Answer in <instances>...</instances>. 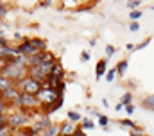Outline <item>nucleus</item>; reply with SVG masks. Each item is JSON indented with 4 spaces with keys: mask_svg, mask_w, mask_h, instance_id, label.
<instances>
[{
    "mask_svg": "<svg viewBox=\"0 0 154 136\" xmlns=\"http://www.w3.org/2000/svg\"><path fill=\"white\" fill-rule=\"evenodd\" d=\"M9 43H11V41H9L5 36H0V48H2V47H7Z\"/></svg>",
    "mask_w": 154,
    "mask_h": 136,
    "instance_id": "obj_36",
    "label": "nucleus"
},
{
    "mask_svg": "<svg viewBox=\"0 0 154 136\" xmlns=\"http://www.w3.org/2000/svg\"><path fill=\"white\" fill-rule=\"evenodd\" d=\"M124 107H125V106H124V104H120V102H118V104H116L115 107H113V109H115V111H122V109H124Z\"/></svg>",
    "mask_w": 154,
    "mask_h": 136,
    "instance_id": "obj_41",
    "label": "nucleus"
},
{
    "mask_svg": "<svg viewBox=\"0 0 154 136\" xmlns=\"http://www.w3.org/2000/svg\"><path fill=\"white\" fill-rule=\"evenodd\" d=\"M16 48H18V54H22V56H32V54H36L38 50L34 48V45L31 43V39L29 38H23L18 45H16Z\"/></svg>",
    "mask_w": 154,
    "mask_h": 136,
    "instance_id": "obj_9",
    "label": "nucleus"
},
{
    "mask_svg": "<svg viewBox=\"0 0 154 136\" xmlns=\"http://www.w3.org/2000/svg\"><path fill=\"white\" fill-rule=\"evenodd\" d=\"M5 116H7V129L11 133H14V131H18V129H22V127L31 124V115L27 111H22V109H14L13 107Z\"/></svg>",
    "mask_w": 154,
    "mask_h": 136,
    "instance_id": "obj_1",
    "label": "nucleus"
},
{
    "mask_svg": "<svg viewBox=\"0 0 154 136\" xmlns=\"http://www.w3.org/2000/svg\"><path fill=\"white\" fill-rule=\"evenodd\" d=\"M18 56V48H16V45H13V43H9L7 47H2L0 48V57L5 61V63H13V59Z\"/></svg>",
    "mask_w": 154,
    "mask_h": 136,
    "instance_id": "obj_10",
    "label": "nucleus"
},
{
    "mask_svg": "<svg viewBox=\"0 0 154 136\" xmlns=\"http://www.w3.org/2000/svg\"><path fill=\"white\" fill-rule=\"evenodd\" d=\"M29 39H31V43L34 45V48H36L38 52H43V50H47V47H48V43H47V39H45V38L32 36V38H29Z\"/></svg>",
    "mask_w": 154,
    "mask_h": 136,
    "instance_id": "obj_15",
    "label": "nucleus"
},
{
    "mask_svg": "<svg viewBox=\"0 0 154 136\" xmlns=\"http://www.w3.org/2000/svg\"><path fill=\"white\" fill-rule=\"evenodd\" d=\"M86 11H91V5L86 4V5H79L77 7V13H86Z\"/></svg>",
    "mask_w": 154,
    "mask_h": 136,
    "instance_id": "obj_35",
    "label": "nucleus"
},
{
    "mask_svg": "<svg viewBox=\"0 0 154 136\" xmlns=\"http://www.w3.org/2000/svg\"><path fill=\"white\" fill-rule=\"evenodd\" d=\"M52 124H54V122H52V118H50V116H47V115H39V116H36V118L31 122V127H32V129H34V133L39 136L45 129H48Z\"/></svg>",
    "mask_w": 154,
    "mask_h": 136,
    "instance_id": "obj_8",
    "label": "nucleus"
},
{
    "mask_svg": "<svg viewBox=\"0 0 154 136\" xmlns=\"http://www.w3.org/2000/svg\"><path fill=\"white\" fill-rule=\"evenodd\" d=\"M108 57H102V59H99L97 61V65H95V79L97 81H100L104 75H106V72H108Z\"/></svg>",
    "mask_w": 154,
    "mask_h": 136,
    "instance_id": "obj_11",
    "label": "nucleus"
},
{
    "mask_svg": "<svg viewBox=\"0 0 154 136\" xmlns=\"http://www.w3.org/2000/svg\"><path fill=\"white\" fill-rule=\"evenodd\" d=\"M0 116H2V115H0Z\"/></svg>",
    "mask_w": 154,
    "mask_h": 136,
    "instance_id": "obj_49",
    "label": "nucleus"
},
{
    "mask_svg": "<svg viewBox=\"0 0 154 136\" xmlns=\"http://www.w3.org/2000/svg\"><path fill=\"white\" fill-rule=\"evenodd\" d=\"M13 136H38L34 133V129L31 127V124L29 125H25V127H22V129H18V131H14Z\"/></svg>",
    "mask_w": 154,
    "mask_h": 136,
    "instance_id": "obj_17",
    "label": "nucleus"
},
{
    "mask_svg": "<svg viewBox=\"0 0 154 136\" xmlns=\"http://www.w3.org/2000/svg\"><path fill=\"white\" fill-rule=\"evenodd\" d=\"M66 118H68L70 122H74V124H77V125H79V122L82 120V115H81V113H79L77 109H72V111H68Z\"/></svg>",
    "mask_w": 154,
    "mask_h": 136,
    "instance_id": "obj_21",
    "label": "nucleus"
},
{
    "mask_svg": "<svg viewBox=\"0 0 154 136\" xmlns=\"http://www.w3.org/2000/svg\"><path fill=\"white\" fill-rule=\"evenodd\" d=\"M109 116H106V115H100L99 118H97V124L100 125V127H104V129H108V125H109Z\"/></svg>",
    "mask_w": 154,
    "mask_h": 136,
    "instance_id": "obj_26",
    "label": "nucleus"
},
{
    "mask_svg": "<svg viewBox=\"0 0 154 136\" xmlns=\"http://www.w3.org/2000/svg\"><path fill=\"white\" fill-rule=\"evenodd\" d=\"M102 106H104V107H109V100H108V99H102Z\"/></svg>",
    "mask_w": 154,
    "mask_h": 136,
    "instance_id": "obj_43",
    "label": "nucleus"
},
{
    "mask_svg": "<svg viewBox=\"0 0 154 136\" xmlns=\"http://www.w3.org/2000/svg\"><path fill=\"white\" fill-rule=\"evenodd\" d=\"M0 73L16 82V81H20V79H23V77L29 75V68L27 66H18V65H14V63H7L5 66L2 68Z\"/></svg>",
    "mask_w": 154,
    "mask_h": 136,
    "instance_id": "obj_3",
    "label": "nucleus"
},
{
    "mask_svg": "<svg viewBox=\"0 0 154 136\" xmlns=\"http://www.w3.org/2000/svg\"><path fill=\"white\" fill-rule=\"evenodd\" d=\"M20 95H22V91H20L16 86H11V88H7L5 91H2V93H0V97L7 102L11 107H14V109H18V104H20Z\"/></svg>",
    "mask_w": 154,
    "mask_h": 136,
    "instance_id": "obj_7",
    "label": "nucleus"
},
{
    "mask_svg": "<svg viewBox=\"0 0 154 136\" xmlns=\"http://www.w3.org/2000/svg\"><path fill=\"white\" fill-rule=\"evenodd\" d=\"M142 106H143L147 111L154 113V95H145V97L142 99Z\"/></svg>",
    "mask_w": 154,
    "mask_h": 136,
    "instance_id": "obj_19",
    "label": "nucleus"
},
{
    "mask_svg": "<svg viewBox=\"0 0 154 136\" xmlns=\"http://www.w3.org/2000/svg\"><path fill=\"white\" fill-rule=\"evenodd\" d=\"M115 52H116V48L113 45H106V57H108V59H109L111 56H115Z\"/></svg>",
    "mask_w": 154,
    "mask_h": 136,
    "instance_id": "obj_31",
    "label": "nucleus"
},
{
    "mask_svg": "<svg viewBox=\"0 0 154 136\" xmlns=\"http://www.w3.org/2000/svg\"><path fill=\"white\" fill-rule=\"evenodd\" d=\"M47 5H52V0H41L39 2V7H47Z\"/></svg>",
    "mask_w": 154,
    "mask_h": 136,
    "instance_id": "obj_40",
    "label": "nucleus"
},
{
    "mask_svg": "<svg viewBox=\"0 0 154 136\" xmlns=\"http://www.w3.org/2000/svg\"><path fill=\"white\" fill-rule=\"evenodd\" d=\"M142 5V0H127V7L133 11V9H138Z\"/></svg>",
    "mask_w": 154,
    "mask_h": 136,
    "instance_id": "obj_30",
    "label": "nucleus"
},
{
    "mask_svg": "<svg viewBox=\"0 0 154 136\" xmlns=\"http://www.w3.org/2000/svg\"><path fill=\"white\" fill-rule=\"evenodd\" d=\"M129 31L131 32H138L140 31V22H131L129 23Z\"/></svg>",
    "mask_w": 154,
    "mask_h": 136,
    "instance_id": "obj_33",
    "label": "nucleus"
},
{
    "mask_svg": "<svg viewBox=\"0 0 154 136\" xmlns=\"http://www.w3.org/2000/svg\"><path fill=\"white\" fill-rule=\"evenodd\" d=\"M134 109H136V107H134V104H133V102H131V104H125V107H124V111H125L129 116H131V115H134Z\"/></svg>",
    "mask_w": 154,
    "mask_h": 136,
    "instance_id": "obj_32",
    "label": "nucleus"
},
{
    "mask_svg": "<svg viewBox=\"0 0 154 136\" xmlns=\"http://www.w3.org/2000/svg\"><path fill=\"white\" fill-rule=\"evenodd\" d=\"M0 136H13V133H11V131L7 129V131H4V133H2V134H0Z\"/></svg>",
    "mask_w": 154,
    "mask_h": 136,
    "instance_id": "obj_45",
    "label": "nucleus"
},
{
    "mask_svg": "<svg viewBox=\"0 0 154 136\" xmlns=\"http://www.w3.org/2000/svg\"><path fill=\"white\" fill-rule=\"evenodd\" d=\"M116 79V70L115 68H108V72H106V81L108 82H113Z\"/></svg>",
    "mask_w": 154,
    "mask_h": 136,
    "instance_id": "obj_29",
    "label": "nucleus"
},
{
    "mask_svg": "<svg viewBox=\"0 0 154 136\" xmlns=\"http://www.w3.org/2000/svg\"><path fill=\"white\" fill-rule=\"evenodd\" d=\"M50 75H54V77H57V79H65V77H66V70H65V66L61 65V61H59V59L54 63Z\"/></svg>",
    "mask_w": 154,
    "mask_h": 136,
    "instance_id": "obj_14",
    "label": "nucleus"
},
{
    "mask_svg": "<svg viewBox=\"0 0 154 136\" xmlns=\"http://www.w3.org/2000/svg\"><path fill=\"white\" fill-rule=\"evenodd\" d=\"M81 61H84V63L90 61V52H82V54H81Z\"/></svg>",
    "mask_w": 154,
    "mask_h": 136,
    "instance_id": "obj_39",
    "label": "nucleus"
},
{
    "mask_svg": "<svg viewBox=\"0 0 154 136\" xmlns=\"http://www.w3.org/2000/svg\"><path fill=\"white\" fill-rule=\"evenodd\" d=\"M5 65H7V63H5V61H4V59H2V57H0V72H2V68L5 66Z\"/></svg>",
    "mask_w": 154,
    "mask_h": 136,
    "instance_id": "obj_46",
    "label": "nucleus"
},
{
    "mask_svg": "<svg viewBox=\"0 0 154 136\" xmlns=\"http://www.w3.org/2000/svg\"><path fill=\"white\" fill-rule=\"evenodd\" d=\"M90 45L95 47V45H97V38H91V39H90Z\"/></svg>",
    "mask_w": 154,
    "mask_h": 136,
    "instance_id": "obj_44",
    "label": "nucleus"
},
{
    "mask_svg": "<svg viewBox=\"0 0 154 136\" xmlns=\"http://www.w3.org/2000/svg\"><path fill=\"white\" fill-rule=\"evenodd\" d=\"M61 134V129H59V124H52L48 129H45L39 136H59Z\"/></svg>",
    "mask_w": 154,
    "mask_h": 136,
    "instance_id": "obj_18",
    "label": "nucleus"
},
{
    "mask_svg": "<svg viewBox=\"0 0 154 136\" xmlns=\"http://www.w3.org/2000/svg\"><path fill=\"white\" fill-rule=\"evenodd\" d=\"M118 124H120L122 127H125V129H131L133 133H143V129H142L136 122H133L131 118H122V120H118Z\"/></svg>",
    "mask_w": 154,
    "mask_h": 136,
    "instance_id": "obj_13",
    "label": "nucleus"
},
{
    "mask_svg": "<svg viewBox=\"0 0 154 136\" xmlns=\"http://www.w3.org/2000/svg\"><path fill=\"white\" fill-rule=\"evenodd\" d=\"M125 48H127L129 52H134V45H133V43H127V45H125Z\"/></svg>",
    "mask_w": 154,
    "mask_h": 136,
    "instance_id": "obj_42",
    "label": "nucleus"
},
{
    "mask_svg": "<svg viewBox=\"0 0 154 136\" xmlns=\"http://www.w3.org/2000/svg\"><path fill=\"white\" fill-rule=\"evenodd\" d=\"M38 107H39V104H38L36 95H32V93H22V95H20V104H18V109L31 113V111H34V109H38Z\"/></svg>",
    "mask_w": 154,
    "mask_h": 136,
    "instance_id": "obj_6",
    "label": "nucleus"
},
{
    "mask_svg": "<svg viewBox=\"0 0 154 136\" xmlns=\"http://www.w3.org/2000/svg\"><path fill=\"white\" fill-rule=\"evenodd\" d=\"M131 136H147L145 133H131Z\"/></svg>",
    "mask_w": 154,
    "mask_h": 136,
    "instance_id": "obj_47",
    "label": "nucleus"
},
{
    "mask_svg": "<svg viewBox=\"0 0 154 136\" xmlns=\"http://www.w3.org/2000/svg\"><path fill=\"white\" fill-rule=\"evenodd\" d=\"M14 86H16L22 93H32V95H36V93L39 91V88H41L43 84L39 82L38 79H34V77L27 75V77H23V79L16 81V82H14Z\"/></svg>",
    "mask_w": 154,
    "mask_h": 136,
    "instance_id": "obj_4",
    "label": "nucleus"
},
{
    "mask_svg": "<svg viewBox=\"0 0 154 136\" xmlns=\"http://www.w3.org/2000/svg\"><path fill=\"white\" fill-rule=\"evenodd\" d=\"M54 63H56V61H43L38 66H31L29 68V75L34 77V79H38L41 84H45L47 79H48V75H50V72H52Z\"/></svg>",
    "mask_w": 154,
    "mask_h": 136,
    "instance_id": "obj_2",
    "label": "nucleus"
},
{
    "mask_svg": "<svg viewBox=\"0 0 154 136\" xmlns=\"http://www.w3.org/2000/svg\"><path fill=\"white\" fill-rule=\"evenodd\" d=\"M11 86H14V81H11V79H7L5 75H2L0 73V93L2 91H5L7 88H11Z\"/></svg>",
    "mask_w": 154,
    "mask_h": 136,
    "instance_id": "obj_20",
    "label": "nucleus"
},
{
    "mask_svg": "<svg viewBox=\"0 0 154 136\" xmlns=\"http://www.w3.org/2000/svg\"><path fill=\"white\" fill-rule=\"evenodd\" d=\"M79 127H81V129H84V131H90V129H93V127H95V122H93L91 118H82V120L79 122Z\"/></svg>",
    "mask_w": 154,
    "mask_h": 136,
    "instance_id": "obj_22",
    "label": "nucleus"
},
{
    "mask_svg": "<svg viewBox=\"0 0 154 136\" xmlns=\"http://www.w3.org/2000/svg\"><path fill=\"white\" fill-rule=\"evenodd\" d=\"M7 13H9V7H7L4 2H0V18H4Z\"/></svg>",
    "mask_w": 154,
    "mask_h": 136,
    "instance_id": "obj_34",
    "label": "nucleus"
},
{
    "mask_svg": "<svg viewBox=\"0 0 154 136\" xmlns=\"http://www.w3.org/2000/svg\"><path fill=\"white\" fill-rule=\"evenodd\" d=\"M88 111H90V115H91L93 118H99V116H100V113H99L97 109H91V107H88Z\"/></svg>",
    "mask_w": 154,
    "mask_h": 136,
    "instance_id": "obj_38",
    "label": "nucleus"
},
{
    "mask_svg": "<svg viewBox=\"0 0 154 136\" xmlns=\"http://www.w3.org/2000/svg\"><path fill=\"white\" fill-rule=\"evenodd\" d=\"M72 136H86V131H84V129H81V127L77 125V131H75Z\"/></svg>",
    "mask_w": 154,
    "mask_h": 136,
    "instance_id": "obj_37",
    "label": "nucleus"
},
{
    "mask_svg": "<svg viewBox=\"0 0 154 136\" xmlns=\"http://www.w3.org/2000/svg\"><path fill=\"white\" fill-rule=\"evenodd\" d=\"M127 66H129V61H127V59H120V61L116 63V66H115L116 75H118V77H124L125 72H127Z\"/></svg>",
    "mask_w": 154,
    "mask_h": 136,
    "instance_id": "obj_16",
    "label": "nucleus"
},
{
    "mask_svg": "<svg viewBox=\"0 0 154 136\" xmlns=\"http://www.w3.org/2000/svg\"><path fill=\"white\" fill-rule=\"evenodd\" d=\"M151 41H152V38H151V36H147V38H145V39H142L138 45H134V50H143L145 47H149V43H151Z\"/></svg>",
    "mask_w": 154,
    "mask_h": 136,
    "instance_id": "obj_25",
    "label": "nucleus"
},
{
    "mask_svg": "<svg viewBox=\"0 0 154 136\" xmlns=\"http://www.w3.org/2000/svg\"><path fill=\"white\" fill-rule=\"evenodd\" d=\"M57 97H61V95H57V91L54 88L47 86V84H43L39 88V91L36 93V99H38L39 106H50V104H54L57 100Z\"/></svg>",
    "mask_w": 154,
    "mask_h": 136,
    "instance_id": "obj_5",
    "label": "nucleus"
},
{
    "mask_svg": "<svg viewBox=\"0 0 154 136\" xmlns=\"http://www.w3.org/2000/svg\"><path fill=\"white\" fill-rule=\"evenodd\" d=\"M0 36H5V34H4V31H2V29H0Z\"/></svg>",
    "mask_w": 154,
    "mask_h": 136,
    "instance_id": "obj_48",
    "label": "nucleus"
},
{
    "mask_svg": "<svg viewBox=\"0 0 154 136\" xmlns=\"http://www.w3.org/2000/svg\"><path fill=\"white\" fill-rule=\"evenodd\" d=\"M142 9H133V11H129V18H131V22H138L140 18H142Z\"/></svg>",
    "mask_w": 154,
    "mask_h": 136,
    "instance_id": "obj_24",
    "label": "nucleus"
},
{
    "mask_svg": "<svg viewBox=\"0 0 154 136\" xmlns=\"http://www.w3.org/2000/svg\"><path fill=\"white\" fill-rule=\"evenodd\" d=\"M131 102H133V91H125V93L120 97V104H124V106H125V104H131Z\"/></svg>",
    "mask_w": 154,
    "mask_h": 136,
    "instance_id": "obj_28",
    "label": "nucleus"
},
{
    "mask_svg": "<svg viewBox=\"0 0 154 136\" xmlns=\"http://www.w3.org/2000/svg\"><path fill=\"white\" fill-rule=\"evenodd\" d=\"M11 109H13V107H11L7 102H5L4 99H2V97H0V115H7Z\"/></svg>",
    "mask_w": 154,
    "mask_h": 136,
    "instance_id": "obj_27",
    "label": "nucleus"
},
{
    "mask_svg": "<svg viewBox=\"0 0 154 136\" xmlns=\"http://www.w3.org/2000/svg\"><path fill=\"white\" fill-rule=\"evenodd\" d=\"M59 129H61V136H72L77 131V124L66 120V122H61L59 124Z\"/></svg>",
    "mask_w": 154,
    "mask_h": 136,
    "instance_id": "obj_12",
    "label": "nucleus"
},
{
    "mask_svg": "<svg viewBox=\"0 0 154 136\" xmlns=\"http://www.w3.org/2000/svg\"><path fill=\"white\" fill-rule=\"evenodd\" d=\"M13 63L18 65V66H27L29 68V65H27V56H22V54H18V56L13 59Z\"/></svg>",
    "mask_w": 154,
    "mask_h": 136,
    "instance_id": "obj_23",
    "label": "nucleus"
}]
</instances>
